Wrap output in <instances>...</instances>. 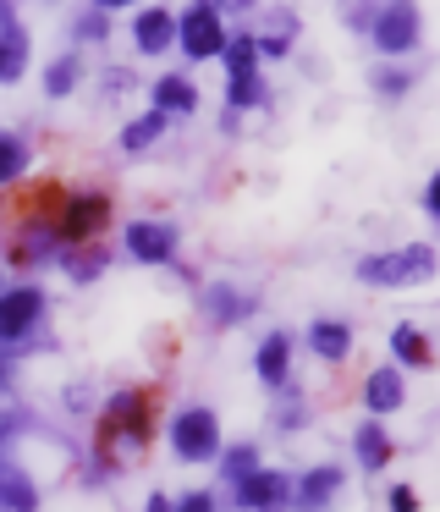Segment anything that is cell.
I'll use <instances>...</instances> for the list:
<instances>
[{
    "mask_svg": "<svg viewBox=\"0 0 440 512\" xmlns=\"http://www.w3.org/2000/svg\"><path fill=\"white\" fill-rule=\"evenodd\" d=\"M154 435V391L143 386H121L105 397L99 408V441H94V457H105L110 468H127L132 457L149 446Z\"/></svg>",
    "mask_w": 440,
    "mask_h": 512,
    "instance_id": "obj_1",
    "label": "cell"
},
{
    "mask_svg": "<svg viewBox=\"0 0 440 512\" xmlns=\"http://www.w3.org/2000/svg\"><path fill=\"white\" fill-rule=\"evenodd\" d=\"M435 265L440 254L429 243H402V248L358 259V281L363 287H424V281H435Z\"/></svg>",
    "mask_w": 440,
    "mask_h": 512,
    "instance_id": "obj_2",
    "label": "cell"
},
{
    "mask_svg": "<svg viewBox=\"0 0 440 512\" xmlns=\"http://www.w3.org/2000/svg\"><path fill=\"white\" fill-rule=\"evenodd\" d=\"M105 221H110V193H99V188H72V193L61 199V210H55V237H61V248L99 243Z\"/></svg>",
    "mask_w": 440,
    "mask_h": 512,
    "instance_id": "obj_3",
    "label": "cell"
},
{
    "mask_svg": "<svg viewBox=\"0 0 440 512\" xmlns=\"http://www.w3.org/2000/svg\"><path fill=\"white\" fill-rule=\"evenodd\" d=\"M226 28H220V6H187L182 17H176V50H182L187 61H215L220 50H226Z\"/></svg>",
    "mask_w": 440,
    "mask_h": 512,
    "instance_id": "obj_4",
    "label": "cell"
},
{
    "mask_svg": "<svg viewBox=\"0 0 440 512\" xmlns=\"http://www.w3.org/2000/svg\"><path fill=\"white\" fill-rule=\"evenodd\" d=\"M171 452L176 463H209L220 457V424L209 408H182L171 419Z\"/></svg>",
    "mask_w": 440,
    "mask_h": 512,
    "instance_id": "obj_5",
    "label": "cell"
},
{
    "mask_svg": "<svg viewBox=\"0 0 440 512\" xmlns=\"http://www.w3.org/2000/svg\"><path fill=\"white\" fill-rule=\"evenodd\" d=\"M39 325H44V292L6 287V298H0V347H28Z\"/></svg>",
    "mask_w": 440,
    "mask_h": 512,
    "instance_id": "obj_6",
    "label": "cell"
},
{
    "mask_svg": "<svg viewBox=\"0 0 440 512\" xmlns=\"http://www.w3.org/2000/svg\"><path fill=\"white\" fill-rule=\"evenodd\" d=\"M369 39H374V50L380 56H407V50H418V39H424V12L418 6H380V17H374V28H369Z\"/></svg>",
    "mask_w": 440,
    "mask_h": 512,
    "instance_id": "obj_7",
    "label": "cell"
},
{
    "mask_svg": "<svg viewBox=\"0 0 440 512\" xmlns=\"http://www.w3.org/2000/svg\"><path fill=\"white\" fill-rule=\"evenodd\" d=\"M231 501H237L242 512H286L292 507V479L275 474V468H259V474H248L242 485H231Z\"/></svg>",
    "mask_w": 440,
    "mask_h": 512,
    "instance_id": "obj_8",
    "label": "cell"
},
{
    "mask_svg": "<svg viewBox=\"0 0 440 512\" xmlns=\"http://www.w3.org/2000/svg\"><path fill=\"white\" fill-rule=\"evenodd\" d=\"M11 259L17 265H44V259H61V237H55V221L50 215H22L17 237H11Z\"/></svg>",
    "mask_w": 440,
    "mask_h": 512,
    "instance_id": "obj_9",
    "label": "cell"
},
{
    "mask_svg": "<svg viewBox=\"0 0 440 512\" xmlns=\"http://www.w3.org/2000/svg\"><path fill=\"white\" fill-rule=\"evenodd\" d=\"M127 254L138 265H176V226L171 221H132L127 226Z\"/></svg>",
    "mask_w": 440,
    "mask_h": 512,
    "instance_id": "obj_10",
    "label": "cell"
},
{
    "mask_svg": "<svg viewBox=\"0 0 440 512\" xmlns=\"http://www.w3.org/2000/svg\"><path fill=\"white\" fill-rule=\"evenodd\" d=\"M198 309H204V320L215 325V331H231V325H242L253 314V292H237L231 281H215V287H204Z\"/></svg>",
    "mask_w": 440,
    "mask_h": 512,
    "instance_id": "obj_11",
    "label": "cell"
},
{
    "mask_svg": "<svg viewBox=\"0 0 440 512\" xmlns=\"http://www.w3.org/2000/svg\"><path fill=\"white\" fill-rule=\"evenodd\" d=\"M132 45H138L143 56H165V50L176 45V12H165V6H143V12L132 17Z\"/></svg>",
    "mask_w": 440,
    "mask_h": 512,
    "instance_id": "obj_12",
    "label": "cell"
},
{
    "mask_svg": "<svg viewBox=\"0 0 440 512\" xmlns=\"http://www.w3.org/2000/svg\"><path fill=\"white\" fill-rule=\"evenodd\" d=\"M28 72V34L17 23V6L0 0V83H17Z\"/></svg>",
    "mask_w": 440,
    "mask_h": 512,
    "instance_id": "obj_13",
    "label": "cell"
},
{
    "mask_svg": "<svg viewBox=\"0 0 440 512\" xmlns=\"http://www.w3.org/2000/svg\"><path fill=\"white\" fill-rule=\"evenodd\" d=\"M341 485H347V474H341V468H308V474L292 485V507H303V512H325L330 501L341 496Z\"/></svg>",
    "mask_w": 440,
    "mask_h": 512,
    "instance_id": "obj_14",
    "label": "cell"
},
{
    "mask_svg": "<svg viewBox=\"0 0 440 512\" xmlns=\"http://www.w3.org/2000/svg\"><path fill=\"white\" fill-rule=\"evenodd\" d=\"M407 402V386H402V369L385 364V369H369V380H363V408L374 413V419H385V413H396Z\"/></svg>",
    "mask_w": 440,
    "mask_h": 512,
    "instance_id": "obj_15",
    "label": "cell"
},
{
    "mask_svg": "<svg viewBox=\"0 0 440 512\" xmlns=\"http://www.w3.org/2000/svg\"><path fill=\"white\" fill-rule=\"evenodd\" d=\"M352 457H358L363 474H380V468L396 457V446H391V435H385L380 419H363L358 430H352Z\"/></svg>",
    "mask_w": 440,
    "mask_h": 512,
    "instance_id": "obj_16",
    "label": "cell"
},
{
    "mask_svg": "<svg viewBox=\"0 0 440 512\" xmlns=\"http://www.w3.org/2000/svg\"><path fill=\"white\" fill-rule=\"evenodd\" d=\"M253 369H259V380L270 391H286V369H292V336L286 331H270L259 342V353H253Z\"/></svg>",
    "mask_w": 440,
    "mask_h": 512,
    "instance_id": "obj_17",
    "label": "cell"
},
{
    "mask_svg": "<svg viewBox=\"0 0 440 512\" xmlns=\"http://www.w3.org/2000/svg\"><path fill=\"white\" fill-rule=\"evenodd\" d=\"M292 39H297V12H286V6L264 12V28L253 34V45H259V61H281L286 50H292Z\"/></svg>",
    "mask_w": 440,
    "mask_h": 512,
    "instance_id": "obj_18",
    "label": "cell"
},
{
    "mask_svg": "<svg viewBox=\"0 0 440 512\" xmlns=\"http://www.w3.org/2000/svg\"><path fill=\"white\" fill-rule=\"evenodd\" d=\"M308 353L325 358V364H341L352 353V325L347 320H314L308 325Z\"/></svg>",
    "mask_w": 440,
    "mask_h": 512,
    "instance_id": "obj_19",
    "label": "cell"
},
{
    "mask_svg": "<svg viewBox=\"0 0 440 512\" xmlns=\"http://www.w3.org/2000/svg\"><path fill=\"white\" fill-rule=\"evenodd\" d=\"M154 111H160V116H193V111H198L193 78H182V72H165V78L154 83Z\"/></svg>",
    "mask_w": 440,
    "mask_h": 512,
    "instance_id": "obj_20",
    "label": "cell"
},
{
    "mask_svg": "<svg viewBox=\"0 0 440 512\" xmlns=\"http://www.w3.org/2000/svg\"><path fill=\"white\" fill-rule=\"evenodd\" d=\"M391 358H396V369H429L435 347H429V336L418 331L413 320H402V325L391 331Z\"/></svg>",
    "mask_w": 440,
    "mask_h": 512,
    "instance_id": "obj_21",
    "label": "cell"
},
{
    "mask_svg": "<svg viewBox=\"0 0 440 512\" xmlns=\"http://www.w3.org/2000/svg\"><path fill=\"white\" fill-rule=\"evenodd\" d=\"M0 512H39V490H33V479L22 474L17 463H6V457H0Z\"/></svg>",
    "mask_w": 440,
    "mask_h": 512,
    "instance_id": "obj_22",
    "label": "cell"
},
{
    "mask_svg": "<svg viewBox=\"0 0 440 512\" xmlns=\"http://www.w3.org/2000/svg\"><path fill=\"white\" fill-rule=\"evenodd\" d=\"M110 265V248L105 243H77V248H61V270L77 281V287H88L94 276H105Z\"/></svg>",
    "mask_w": 440,
    "mask_h": 512,
    "instance_id": "obj_23",
    "label": "cell"
},
{
    "mask_svg": "<svg viewBox=\"0 0 440 512\" xmlns=\"http://www.w3.org/2000/svg\"><path fill=\"white\" fill-rule=\"evenodd\" d=\"M165 127H171V116H160V111L132 116V122L121 127V149H127V155H143L149 144H160V138H165Z\"/></svg>",
    "mask_w": 440,
    "mask_h": 512,
    "instance_id": "obj_24",
    "label": "cell"
},
{
    "mask_svg": "<svg viewBox=\"0 0 440 512\" xmlns=\"http://www.w3.org/2000/svg\"><path fill=\"white\" fill-rule=\"evenodd\" d=\"M220 67H226V78H253V72H259V45H253V34H231L226 50H220Z\"/></svg>",
    "mask_w": 440,
    "mask_h": 512,
    "instance_id": "obj_25",
    "label": "cell"
},
{
    "mask_svg": "<svg viewBox=\"0 0 440 512\" xmlns=\"http://www.w3.org/2000/svg\"><path fill=\"white\" fill-rule=\"evenodd\" d=\"M226 105H231V116L270 105V83H264V72H253V78H231L226 83Z\"/></svg>",
    "mask_w": 440,
    "mask_h": 512,
    "instance_id": "obj_26",
    "label": "cell"
},
{
    "mask_svg": "<svg viewBox=\"0 0 440 512\" xmlns=\"http://www.w3.org/2000/svg\"><path fill=\"white\" fill-rule=\"evenodd\" d=\"M259 446H248V441H237V446H226L220 452V479H231V485H242L248 474H259Z\"/></svg>",
    "mask_w": 440,
    "mask_h": 512,
    "instance_id": "obj_27",
    "label": "cell"
},
{
    "mask_svg": "<svg viewBox=\"0 0 440 512\" xmlns=\"http://www.w3.org/2000/svg\"><path fill=\"white\" fill-rule=\"evenodd\" d=\"M77 83H83V61H77V56H61V61L44 67V94H50V100H66Z\"/></svg>",
    "mask_w": 440,
    "mask_h": 512,
    "instance_id": "obj_28",
    "label": "cell"
},
{
    "mask_svg": "<svg viewBox=\"0 0 440 512\" xmlns=\"http://www.w3.org/2000/svg\"><path fill=\"white\" fill-rule=\"evenodd\" d=\"M110 12H116V6H83V12H72V39L77 45H99V39L110 34Z\"/></svg>",
    "mask_w": 440,
    "mask_h": 512,
    "instance_id": "obj_29",
    "label": "cell"
},
{
    "mask_svg": "<svg viewBox=\"0 0 440 512\" xmlns=\"http://www.w3.org/2000/svg\"><path fill=\"white\" fill-rule=\"evenodd\" d=\"M369 83H374V94H380V100H402V94L413 89V67H391V61H380Z\"/></svg>",
    "mask_w": 440,
    "mask_h": 512,
    "instance_id": "obj_30",
    "label": "cell"
},
{
    "mask_svg": "<svg viewBox=\"0 0 440 512\" xmlns=\"http://www.w3.org/2000/svg\"><path fill=\"white\" fill-rule=\"evenodd\" d=\"M22 171H28V144H22V138H11V133H0V188H6V182H17Z\"/></svg>",
    "mask_w": 440,
    "mask_h": 512,
    "instance_id": "obj_31",
    "label": "cell"
},
{
    "mask_svg": "<svg viewBox=\"0 0 440 512\" xmlns=\"http://www.w3.org/2000/svg\"><path fill=\"white\" fill-rule=\"evenodd\" d=\"M303 424H308V408H303V397L286 386V391H281V413H275V430L292 435V430H303Z\"/></svg>",
    "mask_w": 440,
    "mask_h": 512,
    "instance_id": "obj_32",
    "label": "cell"
},
{
    "mask_svg": "<svg viewBox=\"0 0 440 512\" xmlns=\"http://www.w3.org/2000/svg\"><path fill=\"white\" fill-rule=\"evenodd\" d=\"M374 17H380V6H341V23H347L352 34H369Z\"/></svg>",
    "mask_w": 440,
    "mask_h": 512,
    "instance_id": "obj_33",
    "label": "cell"
},
{
    "mask_svg": "<svg viewBox=\"0 0 440 512\" xmlns=\"http://www.w3.org/2000/svg\"><path fill=\"white\" fill-rule=\"evenodd\" d=\"M385 512H418V490H413V485H391V496H385Z\"/></svg>",
    "mask_w": 440,
    "mask_h": 512,
    "instance_id": "obj_34",
    "label": "cell"
},
{
    "mask_svg": "<svg viewBox=\"0 0 440 512\" xmlns=\"http://www.w3.org/2000/svg\"><path fill=\"white\" fill-rule=\"evenodd\" d=\"M176 512H215V496H209V490H187V496L176 501Z\"/></svg>",
    "mask_w": 440,
    "mask_h": 512,
    "instance_id": "obj_35",
    "label": "cell"
},
{
    "mask_svg": "<svg viewBox=\"0 0 440 512\" xmlns=\"http://www.w3.org/2000/svg\"><path fill=\"white\" fill-rule=\"evenodd\" d=\"M424 210H429V215H435V221H440V171H435V177H429V188H424Z\"/></svg>",
    "mask_w": 440,
    "mask_h": 512,
    "instance_id": "obj_36",
    "label": "cell"
},
{
    "mask_svg": "<svg viewBox=\"0 0 440 512\" xmlns=\"http://www.w3.org/2000/svg\"><path fill=\"white\" fill-rule=\"evenodd\" d=\"M121 89H132V72H110V78H105V100H110V94H121Z\"/></svg>",
    "mask_w": 440,
    "mask_h": 512,
    "instance_id": "obj_37",
    "label": "cell"
},
{
    "mask_svg": "<svg viewBox=\"0 0 440 512\" xmlns=\"http://www.w3.org/2000/svg\"><path fill=\"white\" fill-rule=\"evenodd\" d=\"M143 512H176V501L171 496H149V507H143Z\"/></svg>",
    "mask_w": 440,
    "mask_h": 512,
    "instance_id": "obj_38",
    "label": "cell"
},
{
    "mask_svg": "<svg viewBox=\"0 0 440 512\" xmlns=\"http://www.w3.org/2000/svg\"><path fill=\"white\" fill-rule=\"evenodd\" d=\"M0 386H6V358H0Z\"/></svg>",
    "mask_w": 440,
    "mask_h": 512,
    "instance_id": "obj_39",
    "label": "cell"
},
{
    "mask_svg": "<svg viewBox=\"0 0 440 512\" xmlns=\"http://www.w3.org/2000/svg\"><path fill=\"white\" fill-rule=\"evenodd\" d=\"M11 424H17V419H11ZM11 424H0V435H6V430H11Z\"/></svg>",
    "mask_w": 440,
    "mask_h": 512,
    "instance_id": "obj_40",
    "label": "cell"
},
{
    "mask_svg": "<svg viewBox=\"0 0 440 512\" xmlns=\"http://www.w3.org/2000/svg\"><path fill=\"white\" fill-rule=\"evenodd\" d=\"M0 298H6V287H0Z\"/></svg>",
    "mask_w": 440,
    "mask_h": 512,
    "instance_id": "obj_41",
    "label": "cell"
}]
</instances>
